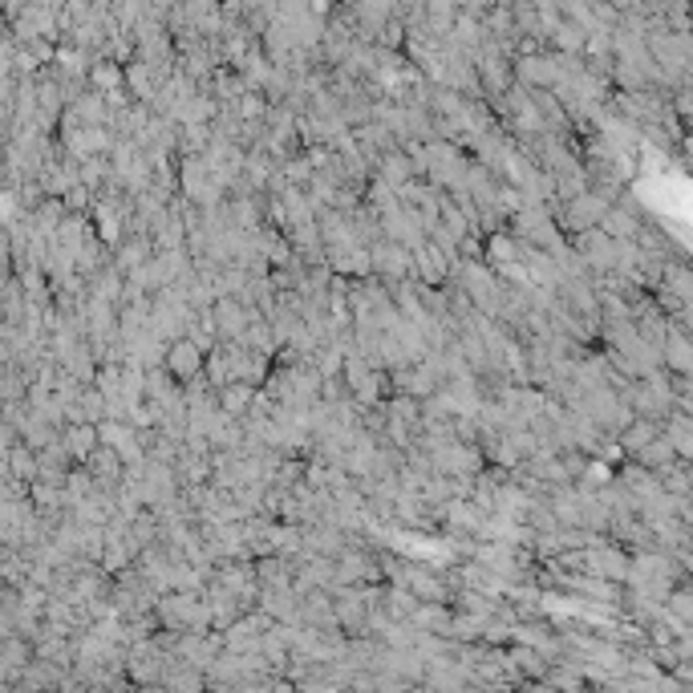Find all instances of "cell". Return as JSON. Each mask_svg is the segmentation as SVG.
Segmentation results:
<instances>
[{
  "label": "cell",
  "mask_w": 693,
  "mask_h": 693,
  "mask_svg": "<svg viewBox=\"0 0 693 693\" xmlns=\"http://www.w3.org/2000/svg\"><path fill=\"white\" fill-rule=\"evenodd\" d=\"M203 361H207V349H203L195 337H175V341H167L163 365L171 369V377H175L179 385L203 377Z\"/></svg>",
  "instance_id": "obj_2"
},
{
  "label": "cell",
  "mask_w": 693,
  "mask_h": 693,
  "mask_svg": "<svg viewBox=\"0 0 693 693\" xmlns=\"http://www.w3.org/2000/svg\"><path fill=\"white\" fill-rule=\"evenodd\" d=\"M661 434V422L657 418H641V414H633V422L616 434V442H621V450H625V458H633L649 438H657Z\"/></svg>",
  "instance_id": "obj_8"
},
{
  "label": "cell",
  "mask_w": 693,
  "mask_h": 693,
  "mask_svg": "<svg viewBox=\"0 0 693 693\" xmlns=\"http://www.w3.org/2000/svg\"><path fill=\"white\" fill-rule=\"evenodd\" d=\"M572 248H576V256L584 260L588 276L612 272V264H616V240H608V236H604V231H600V227L576 231V236H572Z\"/></svg>",
  "instance_id": "obj_3"
},
{
  "label": "cell",
  "mask_w": 693,
  "mask_h": 693,
  "mask_svg": "<svg viewBox=\"0 0 693 693\" xmlns=\"http://www.w3.org/2000/svg\"><path fill=\"white\" fill-rule=\"evenodd\" d=\"M487 268H503V264H511V260H519V240L511 236L507 227H499V231H487L483 236V256H479Z\"/></svg>",
  "instance_id": "obj_6"
},
{
  "label": "cell",
  "mask_w": 693,
  "mask_h": 693,
  "mask_svg": "<svg viewBox=\"0 0 693 693\" xmlns=\"http://www.w3.org/2000/svg\"><path fill=\"white\" fill-rule=\"evenodd\" d=\"M252 394H256V385H248V381H223L215 390V406L231 418H244L252 406Z\"/></svg>",
  "instance_id": "obj_7"
},
{
  "label": "cell",
  "mask_w": 693,
  "mask_h": 693,
  "mask_svg": "<svg viewBox=\"0 0 693 693\" xmlns=\"http://www.w3.org/2000/svg\"><path fill=\"white\" fill-rule=\"evenodd\" d=\"M673 458H677V454H673V446L665 442V434L649 438V442H645V446H641V450L633 454V462H641V467H645V471H653V475H657L661 467H669Z\"/></svg>",
  "instance_id": "obj_10"
},
{
  "label": "cell",
  "mask_w": 693,
  "mask_h": 693,
  "mask_svg": "<svg viewBox=\"0 0 693 693\" xmlns=\"http://www.w3.org/2000/svg\"><path fill=\"white\" fill-rule=\"evenodd\" d=\"M418 596L406 588V584H390V580H381V608L394 616V621H406V616L414 612Z\"/></svg>",
  "instance_id": "obj_9"
},
{
  "label": "cell",
  "mask_w": 693,
  "mask_h": 693,
  "mask_svg": "<svg viewBox=\"0 0 693 693\" xmlns=\"http://www.w3.org/2000/svg\"><path fill=\"white\" fill-rule=\"evenodd\" d=\"M410 272H414L418 284L438 288V284L450 276V260H446V256L434 248V240L426 236V240H418V244L410 248Z\"/></svg>",
  "instance_id": "obj_4"
},
{
  "label": "cell",
  "mask_w": 693,
  "mask_h": 693,
  "mask_svg": "<svg viewBox=\"0 0 693 693\" xmlns=\"http://www.w3.org/2000/svg\"><path fill=\"white\" fill-rule=\"evenodd\" d=\"M211 317H215V341H240L252 317H260V308L244 304L240 296H215L211 300Z\"/></svg>",
  "instance_id": "obj_1"
},
{
  "label": "cell",
  "mask_w": 693,
  "mask_h": 693,
  "mask_svg": "<svg viewBox=\"0 0 693 693\" xmlns=\"http://www.w3.org/2000/svg\"><path fill=\"white\" fill-rule=\"evenodd\" d=\"M661 365L669 373H693V345H689V329L669 325L665 341H661Z\"/></svg>",
  "instance_id": "obj_5"
}]
</instances>
